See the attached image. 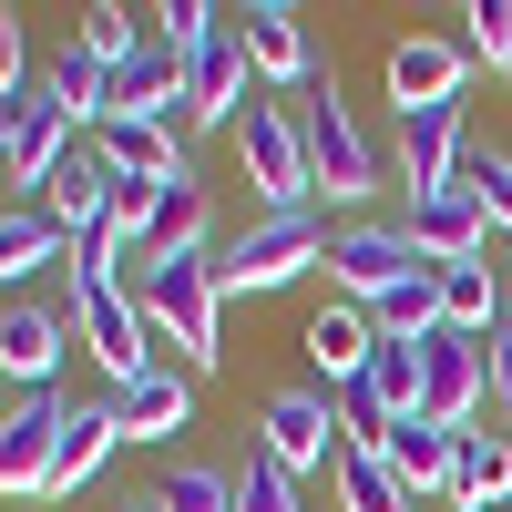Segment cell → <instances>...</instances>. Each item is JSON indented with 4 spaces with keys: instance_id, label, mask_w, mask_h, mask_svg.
<instances>
[{
    "instance_id": "cell-18",
    "label": "cell",
    "mask_w": 512,
    "mask_h": 512,
    "mask_svg": "<svg viewBox=\"0 0 512 512\" xmlns=\"http://www.w3.org/2000/svg\"><path fill=\"white\" fill-rule=\"evenodd\" d=\"M123 451V420H113V400H82L72 420H62V451H52V492H41V502H72L82 482H93L103 472V461Z\"/></svg>"
},
{
    "instance_id": "cell-16",
    "label": "cell",
    "mask_w": 512,
    "mask_h": 512,
    "mask_svg": "<svg viewBox=\"0 0 512 512\" xmlns=\"http://www.w3.org/2000/svg\"><path fill=\"white\" fill-rule=\"evenodd\" d=\"M236 41H246V62H256V82H308V31H297V11L287 0H246L236 11Z\"/></svg>"
},
{
    "instance_id": "cell-4",
    "label": "cell",
    "mask_w": 512,
    "mask_h": 512,
    "mask_svg": "<svg viewBox=\"0 0 512 512\" xmlns=\"http://www.w3.org/2000/svg\"><path fill=\"white\" fill-rule=\"evenodd\" d=\"M328 256V236H318V216L297 205V216H256L226 256H216V287H246V297H267V287H297Z\"/></svg>"
},
{
    "instance_id": "cell-29",
    "label": "cell",
    "mask_w": 512,
    "mask_h": 512,
    "mask_svg": "<svg viewBox=\"0 0 512 512\" xmlns=\"http://www.w3.org/2000/svg\"><path fill=\"white\" fill-rule=\"evenodd\" d=\"M154 512H236V472H216V461H175V472L154 482Z\"/></svg>"
},
{
    "instance_id": "cell-23",
    "label": "cell",
    "mask_w": 512,
    "mask_h": 512,
    "mask_svg": "<svg viewBox=\"0 0 512 512\" xmlns=\"http://www.w3.org/2000/svg\"><path fill=\"white\" fill-rule=\"evenodd\" d=\"M41 93H52V103H62V113L82 123V134H103V123H113V72H103L93 52H82V41H62V52H52Z\"/></svg>"
},
{
    "instance_id": "cell-33",
    "label": "cell",
    "mask_w": 512,
    "mask_h": 512,
    "mask_svg": "<svg viewBox=\"0 0 512 512\" xmlns=\"http://www.w3.org/2000/svg\"><path fill=\"white\" fill-rule=\"evenodd\" d=\"M461 21H472V52H482L492 72H512V0H472Z\"/></svg>"
},
{
    "instance_id": "cell-17",
    "label": "cell",
    "mask_w": 512,
    "mask_h": 512,
    "mask_svg": "<svg viewBox=\"0 0 512 512\" xmlns=\"http://www.w3.org/2000/svg\"><path fill=\"white\" fill-rule=\"evenodd\" d=\"M461 82H472V62H461L451 41H390V103H400V113L461 103Z\"/></svg>"
},
{
    "instance_id": "cell-27",
    "label": "cell",
    "mask_w": 512,
    "mask_h": 512,
    "mask_svg": "<svg viewBox=\"0 0 512 512\" xmlns=\"http://www.w3.org/2000/svg\"><path fill=\"white\" fill-rule=\"evenodd\" d=\"M338 512H410L390 451H338Z\"/></svg>"
},
{
    "instance_id": "cell-21",
    "label": "cell",
    "mask_w": 512,
    "mask_h": 512,
    "mask_svg": "<svg viewBox=\"0 0 512 512\" xmlns=\"http://www.w3.org/2000/svg\"><path fill=\"white\" fill-rule=\"evenodd\" d=\"M369 349H379V328H369V308H349V297H328V308L308 318V359H318L328 390H349V379L369 369Z\"/></svg>"
},
{
    "instance_id": "cell-14",
    "label": "cell",
    "mask_w": 512,
    "mask_h": 512,
    "mask_svg": "<svg viewBox=\"0 0 512 512\" xmlns=\"http://www.w3.org/2000/svg\"><path fill=\"white\" fill-rule=\"evenodd\" d=\"M113 123H164V134H185V52L144 41V52L113 72Z\"/></svg>"
},
{
    "instance_id": "cell-20",
    "label": "cell",
    "mask_w": 512,
    "mask_h": 512,
    "mask_svg": "<svg viewBox=\"0 0 512 512\" xmlns=\"http://www.w3.org/2000/svg\"><path fill=\"white\" fill-rule=\"evenodd\" d=\"M93 154L113 164V175H134V185H185L195 164H185V144L164 134V123H103L93 134Z\"/></svg>"
},
{
    "instance_id": "cell-2",
    "label": "cell",
    "mask_w": 512,
    "mask_h": 512,
    "mask_svg": "<svg viewBox=\"0 0 512 512\" xmlns=\"http://www.w3.org/2000/svg\"><path fill=\"white\" fill-rule=\"evenodd\" d=\"M62 318H72V349L93 359L113 390H123V379H144V369H154V349H164V338H154V318H144V297L123 287V277L72 287V308H62Z\"/></svg>"
},
{
    "instance_id": "cell-13",
    "label": "cell",
    "mask_w": 512,
    "mask_h": 512,
    "mask_svg": "<svg viewBox=\"0 0 512 512\" xmlns=\"http://www.w3.org/2000/svg\"><path fill=\"white\" fill-rule=\"evenodd\" d=\"M246 72H256V62H246V41H236V31L205 41V52L185 62V134H216V123H236V113L256 103V93H246Z\"/></svg>"
},
{
    "instance_id": "cell-28",
    "label": "cell",
    "mask_w": 512,
    "mask_h": 512,
    "mask_svg": "<svg viewBox=\"0 0 512 512\" xmlns=\"http://www.w3.org/2000/svg\"><path fill=\"white\" fill-rule=\"evenodd\" d=\"M359 379L379 390V410H390V420H420V338H379Z\"/></svg>"
},
{
    "instance_id": "cell-32",
    "label": "cell",
    "mask_w": 512,
    "mask_h": 512,
    "mask_svg": "<svg viewBox=\"0 0 512 512\" xmlns=\"http://www.w3.org/2000/svg\"><path fill=\"white\" fill-rule=\"evenodd\" d=\"M461 185H472V195H482V216L512 236V154H472V164H461Z\"/></svg>"
},
{
    "instance_id": "cell-22",
    "label": "cell",
    "mask_w": 512,
    "mask_h": 512,
    "mask_svg": "<svg viewBox=\"0 0 512 512\" xmlns=\"http://www.w3.org/2000/svg\"><path fill=\"white\" fill-rule=\"evenodd\" d=\"M451 502H461V512H502V502H512V441L461 431V441H451Z\"/></svg>"
},
{
    "instance_id": "cell-6",
    "label": "cell",
    "mask_w": 512,
    "mask_h": 512,
    "mask_svg": "<svg viewBox=\"0 0 512 512\" xmlns=\"http://www.w3.org/2000/svg\"><path fill=\"white\" fill-rule=\"evenodd\" d=\"M297 123H308V175H318V195H328V205L379 195V154H369V134H359V113L338 103V82L297 103Z\"/></svg>"
},
{
    "instance_id": "cell-5",
    "label": "cell",
    "mask_w": 512,
    "mask_h": 512,
    "mask_svg": "<svg viewBox=\"0 0 512 512\" xmlns=\"http://www.w3.org/2000/svg\"><path fill=\"white\" fill-rule=\"evenodd\" d=\"M328 277H338V297H349V308H379V297H400V287H420L431 277V256H420L400 226H338L328 236Z\"/></svg>"
},
{
    "instance_id": "cell-25",
    "label": "cell",
    "mask_w": 512,
    "mask_h": 512,
    "mask_svg": "<svg viewBox=\"0 0 512 512\" xmlns=\"http://www.w3.org/2000/svg\"><path fill=\"white\" fill-rule=\"evenodd\" d=\"M41 205H52V216H62V236H82V226H103V216H113V164H103L93 144H82V154L62 164V175L41 185Z\"/></svg>"
},
{
    "instance_id": "cell-9",
    "label": "cell",
    "mask_w": 512,
    "mask_h": 512,
    "mask_svg": "<svg viewBox=\"0 0 512 512\" xmlns=\"http://www.w3.org/2000/svg\"><path fill=\"white\" fill-rule=\"evenodd\" d=\"M400 236H410L420 256H431V267H482V236H492V216H482V195H472V185H431V195H410Z\"/></svg>"
},
{
    "instance_id": "cell-19",
    "label": "cell",
    "mask_w": 512,
    "mask_h": 512,
    "mask_svg": "<svg viewBox=\"0 0 512 512\" xmlns=\"http://www.w3.org/2000/svg\"><path fill=\"white\" fill-rule=\"evenodd\" d=\"M62 256H72V236H62L52 205H31V195L0 205V287H21L31 267H62Z\"/></svg>"
},
{
    "instance_id": "cell-11",
    "label": "cell",
    "mask_w": 512,
    "mask_h": 512,
    "mask_svg": "<svg viewBox=\"0 0 512 512\" xmlns=\"http://www.w3.org/2000/svg\"><path fill=\"white\" fill-rule=\"evenodd\" d=\"M72 154H82V123H72L52 93H21V103H11V185L41 205V185H52Z\"/></svg>"
},
{
    "instance_id": "cell-30",
    "label": "cell",
    "mask_w": 512,
    "mask_h": 512,
    "mask_svg": "<svg viewBox=\"0 0 512 512\" xmlns=\"http://www.w3.org/2000/svg\"><path fill=\"white\" fill-rule=\"evenodd\" d=\"M72 41H82V52H93L103 72H123V62L144 52V21L123 11V0H93V11H82V31H72Z\"/></svg>"
},
{
    "instance_id": "cell-12",
    "label": "cell",
    "mask_w": 512,
    "mask_h": 512,
    "mask_svg": "<svg viewBox=\"0 0 512 512\" xmlns=\"http://www.w3.org/2000/svg\"><path fill=\"white\" fill-rule=\"evenodd\" d=\"M72 359V318L62 308H0V390H52Z\"/></svg>"
},
{
    "instance_id": "cell-26",
    "label": "cell",
    "mask_w": 512,
    "mask_h": 512,
    "mask_svg": "<svg viewBox=\"0 0 512 512\" xmlns=\"http://www.w3.org/2000/svg\"><path fill=\"white\" fill-rule=\"evenodd\" d=\"M205 226H216V205H205V185L185 175V185H164V205H154V226H144V246L134 256H205Z\"/></svg>"
},
{
    "instance_id": "cell-1",
    "label": "cell",
    "mask_w": 512,
    "mask_h": 512,
    "mask_svg": "<svg viewBox=\"0 0 512 512\" xmlns=\"http://www.w3.org/2000/svg\"><path fill=\"white\" fill-rule=\"evenodd\" d=\"M123 287L144 297V318H154V338L164 349H175V369H216L226 349H216V308H226V287H216V256H134V267H123Z\"/></svg>"
},
{
    "instance_id": "cell-8",
    "label": "cell",
    "mask_w": 512,
    "mask_h": 512,
    "mask_svg": "<svg viewBox=\"0 0 512 512\" xmlns=\"http://www.w3.org/2000/svg\"><path fill=\"white\" fill-rule=\"evenodd\" d=\"M62 420H72V400L62 390H31V400H11L0 410V502H41L52 492V451H62Z\"/></svg>"
},
{
    "instance_id": "cell-37",
    "label": "cell",
    "mask_w": 512,
    "mask_h": 512,
    "mask_svg": "<svg viewBox=\"0 0 512 512\" xmlns=\"http://www.w3.org/2000/svg\"><path fill=\"white\" fill-rule=\"evenodd\" d=\"M113 512H154V492H134V502H113Z\"/></svg>"
},
{
    "instance_id": "cell-31",
    "label": "cell",
    "mask_w": 512,
    "mask_h": 512,
    "mask_svg": "<svg viewBox=\"0 0 512 512\" xmlns=\"http://www.w3.org/2000/svg\"><path fill=\"white\" fill-rule=\"evenodd\" d=\"M236 512H308V502H297V472H287V461H267V451H246V472H236Z\"/></svg>"
},
{
    "instance_id": "cell-24",
    "label": "cell",
    "mask_w": 512,
    "mask_h": 512,
    "mask_svg": "<svg viewBox=\"0 0 512 512\" xmlns=\"http://www.w3.org/2000/svg\"><path fill=\"white\" fill-rule=\"evenodd\" d=\"M451 441L461 431H441V420H390V472H400V492L420 502V492H451Z\"/></svg>"
},
{
    "instance_id": "cell-36",
    "label": "cell",
    "mask_w": 512,
    "mask_h": 512,
    "mask_svg": "<svg viewBox=\"0 0 512 512\" xmlns=\"http://www.w3.org/2000/svg\"><path fill=\"white\" fill-rule=\"evenodd\" d=\"M0 164H11V103H0Z\"/></svg>"
},
{
    "instance_id": "cell-10",
    "label": "cell",
    "mask_w": 512,
    "mask_h": 512,
    "mask_svg": "<svg viewBox=\"0 0 512 512\" xmlns=\"http://www.w3.org/2000/svg\"><path fill=\"white\" fill-rule=\"evenodd\" d=\"M420 420L441 431H472L482 420V338H420Z\"/></svg>"
},
{
    "instance_id": "cell-15",
    "label": "cell",
    "mask_w": 512,
    "mask_h": 512,
    "mask_svg": "<svg viewBox=\"0 0 512 512\" xmlns=\"http://www.w3.org/2000/svg\"><path fill=\"white\" fill-rule=\"evenodd\" d=\"M113 420H123V441H175L185 420H195V369H144V379H123L113 390Z\"/></svg>"
},
{
    "instance_id": "cell-34",
    "label": "cell",
    "mask_w": 512,
    "mask_h": 512,
    "mask_svg": "<svg viewBox=\"0 0 512 512\" xmlns=\"http://www.w3.org/2000/svg\"><path fill=\"white\" fill-rule=\"evenodd\" d=\"M482 390H492V400L512 410V318H502V328L482 338Z\"/></svg>"
},
{
    "instance_id": "cell-7",
    "label": "cell",
    "mask_w": 512,
    "mask_h": 512,
    "mask_svg": "<svg viewBox=\"0 0 512 512\" xmlns=\"http://www.w3.org/2000/svg\"><path fill=\"white\" fill-rule=\"evenodd\" d=\"M256 451L287 461L297 482H308V472H338V451H349V431H338V400H328V390H277L267 410H256Z\"/></svg>"
},
{
    "instance_id": "cell-3",
    "label": "cell",
    "mask_w": 512,
    "mask_h": 512,
    "mask_svg": "<svg viewBox=\"0 0 512 512\" xmlns=\"http://www.w3.org/2000/svg\"><path fill=\"white\" fill-rule=\"evenodd\" d=\"M236 154H246V185L267 195V216H297V205L318 195V175H308V123H297L287 103H246L236 113Z\"/></svg>"
},
{
    "instance_id": "cell-35",
    "label": "cell",
    "mask_w": 512,
    "mask_h": 512,
    "mask_svg": "<svg viewBox=\"0 0 512 512\" xmlns=\"http://www.w3.org/2000/svg\"><path fill=\"white\" fill-rule=\"evenodd\" d=\"M0 103H21V21L0 11Z\"/></svg>"
}]
</instances>
